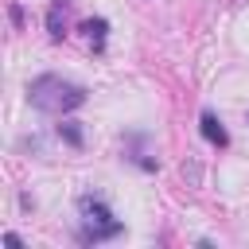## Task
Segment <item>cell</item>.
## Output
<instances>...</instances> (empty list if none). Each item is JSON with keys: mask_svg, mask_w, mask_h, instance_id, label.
I'll return each instance as SVG.
<instances>
[{"mask_svg": "<svg viewBox=\"0 0 249 249\" xmlns=\"http://www.w3.org/2000/svg\"><path fill=\"white\" fill-rule=\"evenodd\" d=\"M82 35L93 43V51H101V47H105V35H109V19H105V16H89V19H82Z\"/></svg>", "mask_w": 249, "mask_h": 249, "instance_id": "5", "label": "cell"}, {"mask_svg": "<svg viewBox=\"0 0 249 249\" xmlns=\"http://www.w3.org/2000/svg\"><path fill=\"white\" fill-rule=\"evenodd\" d=\"M8 16H12V23H16V27H23V8H19V4H12V8H8Z\"/></svg>", "mask_w": 249, "mask_h": 249, "instance_id": "8", "label": "cell"}, {"mask_svg": "<svg viewBox=\"0 0 249 249\" xmlns=\"http://www.w3.org/2000/svg\"><path fill=\"white\" fill-rule=\"evenodd\" d=\"M198 132H202V136H206L214 148H226V144H230V132H226V124H222V121H218L210 109H202V117H198Z\"/></svg>", "mask_w": 249, "mask_h": 249, "instance_id": "3", "label": "cell"}, {"mask_svg": "<svg viewBox=\"0 0 249 249\" xmlns=\"http://www.w3.org/2000/svg\"><path fill=\"white\" fill-rule=\"evenodd\" d=\"M179 175H183V183H187V187H202V163H198V160H183Z\"/></svg>", "mask_w": 249, "mask_h": 249, "instance_id": "7", "label": "cell"}, {"mask_svg": "<svg viewBox=\"0 0 249 249\" xmlns=\"http://www.w3.org/2000/svg\"><path fill=\"white\" fill-rule=\"evenodd\" d=\"M245 124H249V113H245Z\"/></svg>", "mask_w": 249, "mask_h": 249, "instance_id": "10", "label": "cell"}, {"mask_svg": "<svg viewBox=\"0 0 249 249\" xmlns=\"http://www.w3.org/2000/svg\"><path fill=\"white\" fill-rule=\"evenodd\" d=\"M78 210H82V218H86V226L78 230V237H82L86 245L109 241V237H117V233L124 230V226L113 218L109 202H105V198H97V195H82V198H78Z\"/></svg>", "mask_w": 249, "mask_h": 249, "instance_id": "2", "label": "cell"}, {"mask_svg": "<svg viewBox=\"0 0 249 249\" xmlns=\"http://www.w3.org/2000/svg\"><path fill=\"white\" fill-rule=\"evenodd\" d=\"M58 140H66L70 148H82V144H86L82 121H58Z\"/></svg>", "mask_w": 249, "mask_h": 249, "instance_id": "6", "label": "cell"}, {"mask_svg": "<svg viewBox=\"0 0 249 249\" xmlns=\"http://www.w3.org/2000/svg\"><path fill=\"white\" fill-rule=\"evenodd\" d=\"M66 12H70V0H51V8H47V31H51V39L66 35Z\"/></svg>", "mask_w": 249, "mask_h": 249, "instance_id": "4", "label": "cell"}, {"mask_svg": "<svg viewBox=\"0 0 249 249\" xmlns=\"http://www.w3.org/2000/svg\"><path fill=\"white\" fill-rule=\"evenodd\" d=\"M4 245H12V249H23V237H19V233H4Z\"/></svg>", "mask_w": 249, "mask_h": 249, "instance_id": "9", "label": "cell"}, {"mask_svg": "<svg viewBox=\"0 0 249 249\" xmlns=\"http://www.w3.org/2000/svg\"><path fill=\"white\" fill-rule=\"evenodd\" d=\"M27 101L39 113L66 117V113H74V109L86 105V89L74 86V82H66V78H58V74H39V78L27 82Z\"/></svg>", "mask_w": 249, "mask_h": 249, "instance_id": "1", "label": "cell"}]
</instances>
